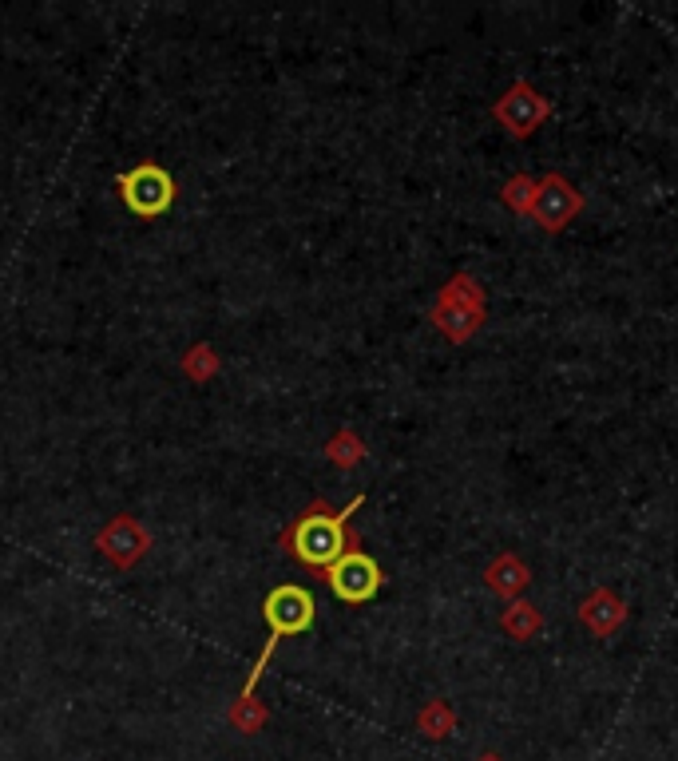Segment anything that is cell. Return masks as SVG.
Wrapping results in <instances>:
<instances>
[{"instance_id":"obj_11","label":"cell","mask_w":678,"mask_h":761,"mask_svg":"<svg viewBox=\"0 0 678 761\" xmlns=\"http://www.w3.org/2000/svg\"><path fill=\"white\" fill-rule=\"evenodd\" d=\"M532 195H536V179H532V175H512V179L504 183V191H500L504 207L520 218L532 211Z\"/></svg>"},{"instance_id":"obj_9","label":"cell","mask_w":678,"mask_h":761,"mask_svg":"<svg viewBox=\"0 0 678 761\" xmlns=\"http://www.w3.org/2000/svg\"><path fill=\"white\" fill-rule=\"evenodd\" d=\"M433 322L449 333L452 341H468L476 329L484 326V306H468V302H452L441 294V306L433 310Z\"/></svg>"},{"instance_id":"obj_8","label":"cell","mask_w":678,"mask_h":761,"mask_svg":"<svg viewBox=\"0 0 678 761\" xmlns=\"http://www.w3.org/2000/svg\"><path fill=\"white\" fill-rule=\"evenodd\" d=\"M484 583H488V591H496L504 599H520L528 591V583H532V571H528V563L520 555L504 551L484 567Z\"/></svg>"},{"instance_id":"obj_10","label":"cell","mask_w":678,"mask_h":761,"mask_svg":"<svg viewBox=\"0 0 678 761\" xmlns=\"http://www.w3.org/2000/svg\"><path fill=\"white\" fill-rule=\"evenodd\" d=\"M500 627H504L516 643H524V639H536V635L544 631V615H540L536 603H528V599H512L508 611L500 615Z\"/></svg>"},{"instance_id":"obj_5","label":"cell","mask_w":678,"mask_h":761,"mask_svg":"<svg viewBox=\"0 0 678 761\" xmlns=\"http://www.w3.org/2000/svg\"><path fill=\"white\" fill-rule=\"evenodd\" d=\"M119 191H123V203L143 218L167 211L171 199H175L171 175H167L163 167H151V163H143V167H135L131 175H123V179H119Z\"/></svg>"},{"instance_id":"obj_13","label":"cell","mask_w":678,"mask_h":761,"mask_svg":"<svg viewBox=\"0 0 678 761\" xmlns=\"http://www.w3.org/2000/svg\"><path fill=\"white\" fill-rule=\"evenodd\" d=\"M480 761H500V758H492V754H488V758H480Z\"/></svg>"},{"instance_id":"obj_7","label":"cell","mask_w":678,"mask_h":761,"mask_svg":"<svg viewBox=\"0 0 678 761\" xmlns=\"http://www.w3.org/2000/svg\"><path fill=\"white\" fill-rule=\"evenodd\" d=\"M575 615H579V623H583L587 635L611 639V635L627 623V603H623V595H615L611 587H595V591L583 595V603H579Z\"/></svg>"},{"instance_id":"obj_1","label":"cell","mask_w":678,"mask_h":761,"mask_svg":"<svg viewBox=\"0 0 678 761\" xmlns=\"http://www.w3.org/2000/svg\"><path fill=\"white\" fill-rule=\"evenodd\" d=\"M361 504H365V496H353V504L341 508L338 516H330V512H310L306 520H298V528H294V536H290L298 559L310 563V567H334L341 555H345V540H349V536H345V524H349V516H353Z\"/></svg>"},{"instance_id":"obj_4","label":"cell","mask_w":678,"mask_h":761,"mask_svg":"<svg viewBox=\"0 0 678 761\" xmlns=\"http://www.w3.org/2000/svg\"><path fill=\"white\" fill-rule=\"evenodd\" d=\"M583 211V195L571 187V179L560 171H548L544 179H536V195H532V222L544 234H560L571 218Z\"/></svg>"},{"instance_id":"obj_2","label":"cell","mask_w":678,"mask_h":761,"mask_svg":"<svg viewBox=\"0 0 678 761\" xmlns=\"http://www.w3.org/2000/svg\"><path fill=\"white\" fill-rule=\"evenodd\" d=\"M310 623H314V595L306 591V587H274L270 591V599H266V627H270V639H266V647L258 654V662H254V674H250V682H246V698H250V690H254V682H258V674H262V666H266V658L274 651V643L282 639V635H302V631H310Z\"/></svg>"},{"instance_id":"obj_3","label":"cell","mask_w":678,"mask_h":761,"mask_svg":"<svg viewBox=\"0 0 678 761\" xmlns=\"http://www.w3.org/2000/svg\"><path fill=\"white\" fill-rule=\"evenodd\" d=\"M492 115L504 123V131H508L512 139H528V135H536V131L556 115V108H552V100H544L528 80H516V84L496 100Z\"/></svg>"},{"instance_id":"obj_6","label":"cell","mask_w":678,"mask_h":761,"mask_svg":"<svg viewBox=\"0 0 678 761\" xmlns=\"http://www.w3.org/2000/svg\"><path fill=\"white\" fill-rule=\"evenodd\" d=\"M326 575L341 603H369L381 591V567L365 551H345Z\"/></svg>"},{"instance_id":"obj_12","label":"cell","mask_w":678,"mask_h":761,"mask_svg":"<svg viewBox=\"0 0 678 761\" xmlns=\"http://www.w3.org/2000/svg\"><path fill=\"white\" fill-rule=\"evenodd\" d=\"M421 726H425V734H433V738H445L452 730V714L437 702V706H429L425 714H421Z\"/></svg>"}]
</instances>
